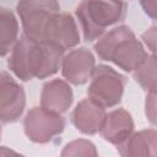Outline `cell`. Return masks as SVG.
Wrapping results in <instances>:
<instances>
[{
    "label": "cell",
    "mask_w": 157,
    "mask_h": 157,
    "mask_svg": "<svg viewBox=\"0 0 157 157\" xmlns=\"http://www.w3.org/2000/svg\"><path fill=\"white\" fill-rule=\"evenodd\" d=\"M117 150L123 157H157V130L144 129L132 132Z\"/></svg>",
    "instance_id": "13"
},
{
    "label": "cell",
    "mask_w": 157,
    "mask_h": 157,
    "mask_svg": "<svg viewBox=\"0 0 157 157\" xmlns=\"http://www.w3.org/2000/svg\"><path fill=\"white\" fill-rule=\"evenodd\" d=\"M93 49L99 59L113 63L125 72L135 71L148 55L144 43L125 25L117 26L101 36Z\"/></svg>",
    "instance_id": "2"
},
{
    "label": "cell",
    "mask_w": 157,
    "mask_h": 157,
    "mask_svg": "<svg viewBox=\"0 0 157 157\" xmlns=\"http://www.w3.org/2000/svg\"><path fill=\"white\" fill-rule=\"evenodd\" d=\"M105 117V108L87 97L81 99L74 108L71 113V123L80 132L85 135H94L101 131Z\"/></svg>",
    "instance_id": "10"
},
{
    "label": "cell",
    "mask_w": 157,
    "mask_h": 157,
    "mask_svg": "<svg viewBox=\"0 0 157 157\" xmlns=\"http://www.w3.org/2000/svg\"><path fill=\"white\" fill-rule=\"evenodd\" d=\"M74 102V92L70 83L64 78H53L45 82L40 92V107L44 109L64 114Z\"/></svg>",
    "instance_id": "11"
},
{
    "label": "cell",
    "mask_w": 157,
    "mask_h": 157,
    "mask_svg": "<svg viewBox=\"0 0 157 157\" xmlns=\"http://www.w3.org/2000/svg\"><path fill=\"white\" fill-rule=\"evenodd\" d=\"M60 155L63 157L65 156H98V152L93 142L85 140V139H78V140H74L69 142L64 147Z\"/></svg>",
    "instance_id": "16"
},
{
    "label": "cell",
    "mask_w": 157,
    "mask_h": 157,
    "mask_svg": "<svg viewBox=\"0 0 157 157\" xmlns=\"http://www.w3.org/2000/svg\"><path fill=\"white\" fill-rule=\"evenodd\" d=\"M141 42L150 50V53L157 56V26H152L147 28L141 34Z\"/></svg>",
    "instance_id": "18"
},
{
    "label": "cell",
    "mask_w": 157,
    "mask_h": 157,
    "mask_svg": "<svg viewBox=\"0 0 157 157\" xmlns=\"http://www.w3.org/2000/svg\"><path fill=\"white\" fill-rule=\"evenodd\" d=\"M65 50L49 42L33 40L23 34L10 52L7 67L21 81L44 80L61 69Z\"/></svg>",
    "instance_id": "1"
},
{
    "label": "cell",
    "mask_w": 157,
    "mask_h": 157,
    "mask_svg": "<svg viewBox=\"0 0 157 157\" xmlns=\"http://www.w3.org/2000/svg\"><path fill=\"white\" fill-rule=\"evenodd\" d=\"M134 128L131 114L124 108H117L107 113L99 134L105 141L118 147L129 139L134 132Z\"/></svg>",
    "instance_id": "12"
},
{
    "label": "cell",
    "mask_w": 157,
    "mask_h": 157,
    "mask_svg": "<svg viewBox=\"0 0 157 157\" xmlns=\"http://www.w3.org/2000/svg\"><path fill=\"white\" fill-rule=\"evenodd\" d=\"M26 107L23 87L6 71L0 75V119L2 124L17 121Z\"/></svg>",
    "instance_id": "7"
},
{
    "label": "cell",
    "mask_w": 157,
    "mask_h": 157,
    "mask_svg": "<svg viewBox=\"0 0 157 157\" xmlns=\"http://www.w3.org/2000/svg\"><path fill=\"white\" fill-rule=\"evenodd\" d=\"M126 2L124 0H81L75 10L82 37L86 42L97 40L105 29L125 18Z\"/></svg>",
    "instance_id": "3"
},
{
    "label": "cell",
    "mask_w": 157,
    "mask_h": 157,
    "mask_svg": "<svg viewBox=\"0 0 157 157\" xmlns=\"http://www.w3.org/2000/svg\"><path fill=\"white\" fill-rule=\"evenodd\" d=\"M18 21L16 15L6 9H0V54L6 56L17 42L18 37Z\"/></svg>",
    "instance_id": "14"
},
{
    "label": "cell",
    "mask_w": 157,
    "mask_h": 157,
    "mask_svg": "<svg viewBox=\"0 0 157 157\" xmlns=\"http://www.w3.org/2000/svg\"><path fill=\"white\" fill-rule=\"evenodd\" d=\"M126 77L113 67L99 64L91 77L87 96L104 108H112L121 102Z\"/></svg>",
    "instance_id": "5"
},
{
    "label": "cell",
    "mask_w": 157,
    "mask_h": 157,
    "mask_svg": "<svg viewBox=\"0 0 157 157\" xmlns=\"http://www.w3.org/2000/svg\"><path fill=\"white\" fill-rule=\"evenodd\" d=\"M96 69L93 53L85 48L71 49L64 55L61 61V75L71 85L81 86L91 80Z\"/></svg>",
    "instance_id": "8"
},
{
    "label": "cell",
    "mask_w": 157,
    "mask_h": 157,
    "mask_svg": "<svg viewBox=\"0 0 157 157\" xmlns=\"http://www.w3.org/2000/svg\"><path fill=\"white\" fill-rule=\"evenodd\" d=\"M140 5L150 18L157 21V0H140Z\"/></svg>",
    "instance_id": "19"
},
{
    "label": "cell",
    "mask_w": 157,
    "mask_h": 157,
    "mask_svg": "<svg viewBox=\"0 0 157 157\" xmlns=\"http://www.w3.org/2000/svg\"><path fill=\"white\" fill-rule=\"evenodd\" d=\"M42 42L53 43L64 50L78 45L81 34L74 16L69 12H59L49 23Z\"/></svg>",
    "instance_id": "9"
},
{
    "label": "cell",
    "mask_w": 157,
    "mask_h": 157,
    "mask_svg": "<svg viewBox=\"0 0 157 157\" xmlns=\"http://www.w3.org/2000/svg\"><path fill=\"white\" fill-rule=\"evenodd\" d=\"M134 80L146 92L157 91V56L148 54L141 65L132 71Z\"/></svg>",
    "instance_id": "15"
},
{
    "label": "cell",
    "mask_w": 157,
    "mask_h": 157,
    "mask_svg": "<svg viewBox=\"0 0 157 157\" xmlns=\"http://www.w3.org/2000/svg\"><path fill=\"white\" fill-rule=\"evenodd\" d=\"M65 124L63 114L49 112L43 107H33L23 119V131L29 141L43 145L54 141L64 131Z\"/></svg>",
    "instance_id": "6"
},
{
    "label": "cell",
    "mask_w": 157,
    "mask_h": 157,
    "mask_svg": "<svg viewBox=\"0 0 157 157\" xmlns=\"http://www.w3.org/2000/svg\"><path fill=\"white\" fill-rule=\"evenodd\" d=\"M145 115L148 123L157 128V91L147 92L145 99Z\"/></svg>",
    "instance_id": "17"
},
{
    "label": "cell",
    "mask_w": 157,
    "mask_h": 157,
    "mask_svg": "<svg viewBox=\"0 0 157 157\" xmlns=\"http://www.w3.org/2000/svg\"><path fill=\"white\" fill-rule=\"evenodd\" d=\"M59 12V0H18L16 5L23 34L38 42L43 40L49 23Z\"/></svg>",
    "instance_id": "4"
}]
</instances>
